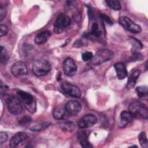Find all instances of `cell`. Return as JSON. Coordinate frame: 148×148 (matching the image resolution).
<instances>
[{"label":"cell","mask_w":148,"mask_h":148,"mask_svg":"<svg viewBox=\"0 0 148 148\" xmlns=\"http://www.w3.org/2000/svg\"><path fill=\"white\" fill-rule=\"evenodd\" d=\"M61 87L63 92L69 97L79 98L82 95L80 90L76 86L71 83H64L62 84Z\"/></svg>","instance_id":"9c48e42d"},{"label":"cell","mask_w":148,"mask_h":148,"mask_svg":"<svg viewBox=\"0 0 148 148\" xmlns=\"http://www.w3.org/2000/svg\"><path fill=\"white\" fill-rule=\"evenodd\" d=\"M8 135L5 132H1L0 133V143L2 144L3 143L5 142L8 139Z\"/></svg>","instance_id":"d6a6232c"},{"label":"cell","mask_w":148,"mask_h":148,"mask_svg":"<svg viewBox=\"0 0 148 148\" xmlns=\"http://www.w3.org/2000/svg\"><path fill=\"white\" fill-rule=\"evenodd\" d=\"M9 59V55L8 53L5 49V48L1 46V54H0V60L1 62L3 64H5Z\"/></svg>","instance_id":"7402d4cb"},{"label":"cell","mask_w":148,"mask_h":148,"mask_svg":"<svg viewBox=\"0 0 148 148\" xmlns=\"http://www.w3.org/2000/svg\"><path fill=\"white\" fill-rule=\"evenodd\" d=\"M6 10L1 5L0 6V21H2L6 16Z\"/></svg>","instance_id":"4dcf8cb0"},{"label":"cell","mask_w":148,"mask_h":148,"mask_svg":"<svg viewBox=\"0 0 148 148\" xmlns=\"http://www.w3.org/2000/svg\"><path fill=\"white\" fill-rule=\"evenodd\" d=\"M140 74V71L139 70H135L130 75L127 81V88H134Z\"/></svg>","instance_id":"e0dca14e"},{"label":"cell","mask_w":148,"mask_h":148,"mask_svg":"<svg viewBox=\"0 0 148 148\" xmlns=\"http://www.w3.org/2000/svg\"><path fill=\"white\" fill-rule=\"evenodd\" d=\"M120 24L125 29L135 34L140 33L142 31V28L140 25L134 23L130 18L127 16H121L119 18Z\"/></svg>","instance_id":"52a82bcc"},{"label":"cell","mask_w":148,"mask_h":148,"mask_svg":"<svg viewBox=\"0 0 148 148\" xmlns=\"http://www.w3.org/2000/svg\"><path fill=\"white\" fill-rule=\"evenodd\" d=\"M67 113L65 109V108H63L60 106L56 107L53 112V115L55 119L57 120H62L64 119L66 117Z\"/></svg>","instance_id":"ac0fdd59"},{"label":"cell","mask_w":148,"mask_h":148,"mask_svg":"<svg viewBox=\"0 0 148 148\" xmlns=\"http://www.w3.org/2000/svg\"><path fill=\"white\" fill-rule=\"evenodd\" d=\"M130 41H131V43H132V45L134 47H136L138 49H142V48L143 45L139 40H137L135 38H130Z\"/></svg>","instance_id":"83f0119b"},{"label":"cell","mask_w":148,"mask_h":148,"mask_svg":"<svg viewBox=\"0 0 148 148\" xmlns=\"http://www.w3.org/2000/svg\"><path fill=\"white\" fill-rule=\"evenodd\" d=\"M128 111L136 119H147L148 117V109L146 105L140 102L131 103L128 107Z\"/></svg>","instance_id":"6da1fadb"},{"label":"cell","mask_w":148,"mask_h":148,"mask_svg":"<svg viewBox=\"0 0 148 148\" xmlns=\"http://www.w3.org/2000/svg\"><path fill=\"white\" fill-rule=\"evenodd\" d=\"M71 23V18L64 13H60L57 17L54 25V32L56 34L62 32Z\"/></svg>","instance_id":"5b68a950"},{"label":"cell","mask_w":148,"mask_h":148,"mask_svg":"<svg viewBox=\"0 0 148 148\" xmlns=\"http://www.w3.org/2000/svg\"><path fill=\"white\" fill-rule=\"evenodd\" d=\"M138 139L141 147L143 148L148 147V141L147 139V136L145 132H141L138 136Z\"/></svg>","instance_id":"44dd1931"},{"label":"cell","mask_w":148,"mask_h":148,"mask_svg":"<svg viewBox=\"0 0 148 148\" xmlns=\"http://www.w3.org/2000/svg\"><path fill=\"white\" fill-rule=\"evenodd\" d=\"M51 123L49 122H45L42 124L35 125L32 128H31V130L32 131H39L41 130H43L50 125Z\"/></svg>","instance_id":"d4e9b609"},{"label":"cell","mask_w":148,"mask_h":148,"mask_svg":"<svg viewBox=\"0 0 148 148\" xmlns=\"http://www.w3.org/2000/svg\"><path fill=\"white\" fill-rule=\"evenodd\" d=\"M117 77L120 80H123L127 76L128 72L126 66L123 62H117L114 65Z\"/></svg>","instance_id":"9a60e30c"},{"label":"cell","mask_w":148,"mask_h":148,"mask_svg":"<svg viewBox=\"0 0 148 148\" xmlns=\"http://www.w3.org/2000/svg\"><path fill=\"white\" fill-rule=\"evenodd\" d=\"M91 34L97 38H99L101 35V31L99 29V27L96 23H93L91 26Z\"/></svg>","instance_id":"cb8c5ba5"},{"label":"cell","mask_w":148,"mask_h":148,"mask_svg":"<svg viewBox=\"0 0 148 148\" xmlns=\"http://www.w3.org/2000/svg\"><path fill=\"white\" fill-rule=\"evenodd\" d=\"M64 73L68 76L75 75L77 72V66L74 60L71 58H66L62 64Z\"/></svg>","instance_id":"8fae6325"},{"label":"cell","mask_w":148,"mask_h":148,"mask_svg":"<svg viewBox=\"0 0 148 148\" xmlns=\"http://www.w3.org/2000/svg\"><path fill=\"white\" fill-rule=\"evenodd\" d=\"M114 56L112 51L108 49L99 50L91 59V63L94 65H100L106 61L111 60Z\"/></svg>","instance_id":"8992f818"},{"label":"cell","mask_w":148,"mask_h":148,"mask_svg":"<svg viewBox=\"0 0 148 148\" xmlns=\"http://www.w3.org/2000/svg\"><path fill=\"white\" fill-rule=\"evenodd\" d=\"M105 2L111 9L114 10H120L121 9V4L118 0H106Z\"/></svg>","instance_id":"ffe728a7"},{"label":"cell","mask_w":148,"mask_h":148,"mask_svg":"<svg viewBox=\"0 0 148 148\" xmlns=\"http://www.w3.org/2000/svg\"><path fill=\"white\" fill-rule=\"evenodd\" d=\"M97 117L92 114H87L80 119L78 126L80 128H87L93 126L97 122Z\"/></svg>","instance_id":"7c38bea8"},{"label":"cell","mask_w":148,"mask_h":148,"mask_svg":"<svg viewBox=\"0 0 148 148\" xmlns=\"http://www.w3.org/2000/svg\"><path fill=\"white\" fill-rule=\"evenodd\" d=\"M8 32V28L6 25L1 24L0 25V35L1 37L5 36Z\"/></svg>","instance_id":"f1b7e54d"},{"label":"cell","mask_w":148,"mask_h":148,"mask_svg":"<svg viewBox=\"0 0 148 148\" xmlns=\"http://www.w3.org/2000/svg\"><path fill=\"white\" fill-rule=\"evenodd\" d=\"M135 91L137 95L140 98H146L147 97V87L146 86L137 87Z\"/></svg>","instance_id":"d6986e66"},{"label":"cell","mask_w":148,"mask_h":148,"mask_svg":"<svg viewBox=\"0 0 148 148\" xmlns=\"http://www.w3.org/2000/svg\"><path fill=\"white\" fill-rule=\"evenodd\" d=\"M29 142V138L28 135L23 132L16 133L10 140L9 146L12 148H15L18 146H23L24 144Z\"/></svg>","instance_id":"ba28073f"},{"label":"cell","mask_w":148,"mask_h":148,"mask_svg":"<svg viewBox=\"0 0 148 148\" xmlns=\"http://www.w3.org/2000/svg\"><path fill=\"white\" fill-rule=\"evenodd\" d=\"M65 109L68 115L76 116L80 113L82 109V105L78 101L71 100L66 103Z\"/></svg>","instance_id":"4fadbf2b"},{"label":"cell","mask_w":148,"mask_h":148,"mask_svg":"<svg viewBox=\"0 0 148 148\" xmlns=\"http://www.w3.org/2000/svg\"><path fill=\"white\" fill-rule=\"evenodd\" d=\"M134 119V117L129 111H123L120 116V119L119 120V126L121 128L124 127L128 123L131 122Z\"/></svg>","instance_id":"5bb4252c"},{"label":"cell","mask_w":148,"mask_h":148,"mask_svg":"<svg viewBox=\"0 0 148 148\" xmlns=\"http://www.w3.org/2000/svg\"><path fill=\"white\" fill-rule=\"evenodd\" d=\"M93 56V54L91 51H86L82 54V58L84 61H88L91 60Z\"/></svg>","instance_id":"4316f807"},{"label":"cell","mask_w":148,"mask_h":148,"mask_svg":"<svg viewBox=\"0 0 148 148\" xmlns=\"http://www.w3.org/2000/svg\"><path fill=\"white\" fill-rule=\"evenodd\" d=\"M11 72L13 76L17 77L25 76L28 72V69L26 64L23 61L16 62L11 68Z\"/></svg>","instance_id":"30bf717a"},{"label":"cell","mask_w":148,"mask_h":148,"mask_svg":"<svg viewBox=\"0 0 148 148\" xmlns=\"http://www.w3.org/2000/svg\"><path fill=\"white\" fill-rule=\"evenodd\" d=\"M80 145L83 147H92V145H91V143L88 142L87 139H84L79 141Z\"/></svg>","instance_id":"1f68e13d"},{"label":"cell","mask_w":148,"mask_h":148,"mask_svg":"<svg viewBox=\"0 0 148 148\" xmlns=\"http://www.w3.org/2000/svg\"><path fill=\"white\" fill-rule=\"evenodd\" d=\"M61 128L66 132H72L75 129V124L71 121H66L61 124Z\"/></svg>","instance_id":"603a6c76"},{"label":"cell","mask_w":148,"mask_h":148,"mask_svg":"<svg viewBox=\"0 0 148 148\" xmlns=\"http://www.w3.org/2000/svg\"><path fill=\"white\" fill-rule=\"evenodd\" d=\"M31 121V118L28 116H25L21 118L18 120V124L21 125H27L29 124Z\"/></svg>","instance_id":"484cf974"},{"label":"cell","mask_w":148,"mask_h":148,"mask_svg":"<svg viewBox=\"0 0 148 148\" xmlns=\"http://www.w3.org/2000/svg\"><path fill=\"white\" fill-rule=\"evenodd\" d=\"M51 35V32L49 31L45 30L41 31L35 36L34 41L38 45L43 44L47 41Z\"/></svg>","instance_id":"2e32d148"},{"label":"cell","mask_w":148,"mask_h":148,"mask_svg":"<svg viewBox=\"0 0 148 148\" xmlns=\"http://www.w3.org/2000/svg\"><path fill=\"white\" fill-rule=\"evenodd\" d=\"M51 66L50 62L45 59H39L33 63L32 71L37 76H43L50 72Z\"/></svg>","instance_id":"3957f363"},{"label":"cell","mask_w":148,"mask_h":148,"mask_svg":"<svg viewBox=\"0 0 148 148\" xmlns=\"http://www.w3.org/2000/svg\"><path fill=\"white\" fill-rule=\"evenodd\" d=\"M17 97L21 103L31 113H33L36 111V102L34 96L29 92L19 90L17 92Z\"/></svg>","instance_id":"7a4b0ae2"},{"label":"cell","mask_w":148,"mask_h":148,"mask_svg":"<svg viewBox=\"0 0 148 148\" xmlns=\"http://www.w3.org/2000/svg\"><path fill=\"white\" fill-rule=\"evenodd\" d=\"M9 112L13 115H18L23 112V104L17 97L9 95L6 99Z\"/></svg>","instance_id":"277c9868"},{"label":"cell","mask_w":148,"mask_h":148,"mask_svg":"<svg viewBox=\"0 0 148 148\" xmlns=\"http://www.w3.org/2000/svg\"><path fill=\"white\" fill-rule=\"evenodd\" d=\"M100 18L102 20H103L105 23H106V24H108L109 25H112L113 24L112 21L111 20L110 18L108 16H107L105 14H100Z\"/></svg>","instance_id":"f546056e"}]
</instances>
